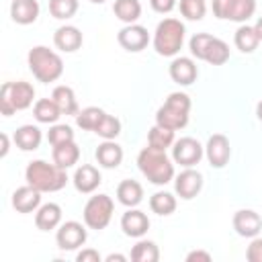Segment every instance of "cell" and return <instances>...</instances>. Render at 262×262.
I'll list each match as a JSON object with an SVG mask.
<instances>
[{
  "label": "cell",
  "mask_w": 262,
  "mask_h": 262,
  "mask_svg": "<svg viewBox=\"0 0 262 262\" xmlns=\"http://www.w3.org/2000/svg\"><path fill=\"white\" fill-rule=\"evenodd\" d=\"M117 199L125 207H137L143 201V186L137 180H123L117 186Z\"/></svg>",
  "instance_id": "obj_23"
},
{
  "label": "cell",
  "mask_w": 262,
  "mask_h": 262,
  "mask_svg": "<svg viewBox=\"0 0 262 262\" xmlns=\"http://www.w3.org/2000/svg\"><path fill=\"white\" fill-rule=\"evenodd\" d=\"M47 141L51 145H59V143H66V141H74V131L70 125H53L49 131H47Z\"/></svg>",
  "instance_id": "obj_39"
},
{
  "label": "cell",
  "mask_w": 262,
  "mask_h": 262,
  "mask_svg": "<svg viewBox=\"0 0 262 262\" xmlns=\"http://www.w3.org/2000/svg\"><path fill=\"white\" fill-rule=\"evenodd\" d=\"M104 117V111L98 108V106H86L82 111H78L76 115V125L84 131H94L100 123V119Z\"/></svg>",
  "instance_id": "obj_34"
},
{
  "label": "cell",
  "mask_w": 262,
  "mask_h": 262,
  "mask_svg": "<svg viewBox=\"0 0 262 262\" xmlns=\"http://www.w3.org/2000/svg\"><path fill=\"white\" fill-rule=\"evenodd\" d=\"M121 229L129 237H143L147 233V229H149V219H147V215L143 211L131 207L121 217Z\"/></svg>",
  "instance_id": "obj_15"
},
{
  "label": "cell",
  "mask_w": 262,
  "mask_h": 262,
  "mask_svg": "<svg viewBox=\"0 0 262 262\" xmlns=\"http://www.w3.org/2000/svg\"><path fill=\"white\" fill-rule=\"evenodd\" d=\"M49 12L57 20L72 18L78 12V0H49Z\"/></svg>",
  "instance_id": "obj_35"
},
{
  "label": "cell",
  "mask_w": 262,
  "mask_h": 262,
  "mask_svg": "<svg viewBox=\"0 0 262 262\" xmlns=\"http://www.w3.org/2000/svg\"><path fill=\"white\" fill-rule=\"evenodd\" d=\"M35 88L31 82H4L0 88V113L4 117L14 115L16 111H25L33 104Z\"/></svg>",
  "instance_id": "obj_6"
},
{
  "label": "cell",
  "mask_w": 262,
  "mask_h": 262,
  "mask_svg": "<svg viewBox=\"0 0 262 262\" xmlns=\"http://www.w3.org/2000/svg\"><path fill=\"white\" fill-rule=\"evenodd\" d=\"M92 4H102V2H106V0H90Z\"/></svg>",
  "instance_id": "obj_48"
},
{
  "label": "cell",
  "mask_w": 262,
  "mask_h": 262,
  "mask_svg": "<svg viewBox=\"0 0 262 262\" xmlns=\"http://www.w3.org/2000/svg\"><path fill=\"white\" fill-rule=\"evenodd\" d=\"M168 72H170V78L180 86H190L199 76L196 63L192 61V57H176V59H172Z\"/></svg>",
  "instance_id": "obj_19"
},
{
  "label": "cell",
  "mask_w": 262,
  "mask_h": 262,
  "mask_svg": "<svg viewBox=\"0 0 262 262\" xmlns=\"http://www.w3.org/2000/svg\"><path fill=\"white\" fill-rule=\"evenodd\" d=\"M39 2L37 0H12L10 16L16 25H31L39 16Z\"/></svg>",
  "instance_id": "obj_22"
},
{
  "label": "cell",
  "mask_w": 262,
  "mask_h": 262,
  "mask_svg": "<svg viewBox=\"0 0 262 262\" xmlns=\"http://www.w3.org/2000/svg\"><path fill=\"white\" fill-rule=\"evenodd\" d=\"M113 12L125 25H133L141 16V2L139 0H115Z\"/></svg>",
  "instance_id": "obj_28"
},
{
  "label": "cell",
  "mask_w": 262,
  "mask_h": 262,
  "mask_svg": "<svg viewBox=\"0 0 262 262\" xmlns=\"http://www.w3.org/2000/svg\"><path fill=\"white\" fill-rule=\"evenodd\" d=\"M174 141H176V139H174V131H172V129L154 125V127L147 131V145H151V147H156V149L166 151V147H172Z\"/></svg>",
  "instance_id": "obj_33"
},
{
  "label": "cell",
  "mask_w": 262,
  "mask_h": 262,
  "mask_svg": "<svg viewBox=\"0 0 262 262\" xmlns=\"http://www.w3.org/2000/svg\"><path fill=\"white\" fill-rule=\"evenodd\" d=\"M12 207L18 213H33V211H37L41 207V190H37L31 184L18 186L12 192Z\"/></svg>",
  "instance_id": "obj_18"
},
{
  "label": "cell",
  "mask_w": 262,
  "mask_h": 262,
  "mask_svg": "<svg viewBox=\"0 0 262 262\" xmlns=\"http://www.w3.org/2000/svg\"><path fill=\"white\" fill-rule=\"evenodd\" d=\"M190 113V98L184 92H172L156 113V125L178 131L186 127Z\"/></svg>",
  "instance_id": "obj_4"
},
{
  "label": "cell",
  "mask_w": 262,
  "mask_h": 262,
  "mask_svg": "<svg viewBox=\"0 0 262 262\" xmlns=\"http://www.w3.org/2000/svg\"><path fill=\"white\" fill-rule=\"evenodd\" d=\"M254 29H256V33H258V39L262 41V16L256 20V25H254Z\"/></svg>",
  "instance_id": "obj_46"
},
{
  "label": "cell",
  "mask_w": 262,
  "mask_h": 262,
  "mask_svg": "<svg viewBox=\"0 0 262 262\" xmlns=\"http://www.w3.org/2000/svg\"><path fill=\"white\" fill-rule=\"evenodd\" d=\"M51 98L59 106L61 115H74V117L78 115V111H80L78 108V100H76V94H74V90L70 86H66V84L55 86L53 92H51Z\"/></svg>",
  "instance_id": "obj_25"
},
{
  "label": "cell",
  "mask_w": 262,
  "mask_h": 262,
  "mask_svg": "<svg viewBox=\"0 0 262 262\" xmlns=\"http://www.w3.org/2000/svg\"><path fill=\"white\" fill-rule=\"evenodd\" d=\"M256 12V0H213V14L221 20L246 23Z\"/></svg>",
  "instance_id": "obj_8"
},
{
  "label": "cell",
  "mask_w": 262,
  "mask_h": 262,
  "mask_svg": "<svg viewBox=\"0 0 262 262\" xmlns=\"http://www.w3.org/2000/svg\"><path fill=\"white\" fill-rule=\"evenodd\" d=\"M137 166H139L141 174L151 184L164 186V184H168L174 178V164L170 162V158L166 156V151L156 149L151 145L143 147L137 154Z\"/></svg>",
  "instance_id": "obj_2"
},
{
  "label": "cell",
  "mask_w": 262,
  "mask_h": 262,
  "mask_svg": "<svg viewBox=\"0 0 262 262\" xmlns=\"http://www.w3.org/2000/svg\"><path fill=\"white\" fill-rule=\"evenodd\" d=\"M96 135H100L102 139H115L119 133H121V121L108 113H104V117L100 119L98 127L94 129Z\"/></svg>",
  "instance_id": "obj_36"
},
{
  "label": "cell",
  "mask_w": 262,
  "mask_h": 262,
  "mask_svg": "<svg viewBox=\"0 0 262 262\" xmlns=\"http://www.w3.org/2000/svg\"><path fill=\"white\" fill-rule=\"evenodd\" d=\"M80 160V147L76 141H66L59 145H53V162L61 168H72Z\"/></svg>",
  "instance_id": "obj_26"
},
{
  "label": "cell",
  "mask_w": 262,
  "mask_h": 262,
  "mask_svg": "<svg viewBox=\"0 0 262 262\" xmlns=\"http://www.w3.org/2000/svg\"><path fill=\"white\" fill-rule=\"evenodd\" d=\"M72 180H74L76 190L82 192V194H90V192H94V190L98 188V184L102 182L98 168L92 166V164H82L80 168H76Z\"/></svg>",
  "instance_id": "obj_16"
},
{
  "label": "cell",
  "mask_w": 262,
  "mask_h": 262,
  "mask_svg": "<svg viewBox=\"0 0 262 262\" xmlns=\"http://www.w3.org/2000/svg\"><path fill=\"white\" fill-rule=\"evenodd\" d=\"M211 39H213V35H209V33H196V35H192L190 41H188V47H190L192 57L205 59V51H207Z\"/></svg>",
  "instance_id": "obj_38"
},
{
  "label": "cell",
  "mask_w": 262,
  "mask_h": 262,
  "mask_svg": "<svg viewBox=\"0 0 262 262\" xmlns=\"http://www.w3.org/2000/svg\"><path fill=\"white\" fill-rule=\"evenodd\" d=\"M186 262H211V254L205 250H192L186 254Z\"/></svg>",
  "instance_id": "obj_43"
},
{
  "label": "cell",
  "mask_w": 262,
  "mask_h": 262,
  "mask_svg": "<svg viewBox=\"0 0 262 262\" xmlns=\"http://www.w3.org/2000/svg\"><path fill=\"white\" fill-rule=\"evenodd\" d=\"M113 211H115V203L108 194H94L84 205V211H82L84 225L90 227V229L100 231L111 223Z\"/></svg>",
  "instance_id": "obj_7"
},
{
  "label": "cell",
  "mask_w": 262,
  "mask_h": 262,
  "mask_svg": "<svg viewBox=\"0 0 262 262\" xmlns=\"http://www.w3.org/2000/svg\"><path fill=\"white\" fill-rule=\"evenodd\" d=\"M43 135H41V129L35 127V125H23L14 131V143L16 147H20L23 151H33L39 147Z\"/></svg>",
  "instance_id": "obj_24"
},
{
  "label": "cell",
  "mask_w": 262,
  "mask_h": 262,
  "mask_svg": "<svg viewBox=\"0 0 262 262\" xmlns=\"http://www.w3.org/2000/svg\"><path fill=\"white\" fill-rule=\"evenodd\" d=\"M27 61H29V70L33 72V76L39 82H43V84L55 82L63 74V61H61V57L55 51H51L49 47H45V45H35L29 51Z\"/></svg>",
  "instance_id": "obj_3"
},
{
  "label": "cell",
  "mask_w": 262,
  "mask_h": 262,
  "mask_svg": "<svg viewBox=\"0 0 262 262\" xmlns=\"http://www.w3.org/2000/svg\"><path fill=\"white\" fill-rule=\"evenodd\" d=\"M25 180L41 192H57L66 186L68 174L66 168L57 166L55 162L49 164L45 160H33L25 170Z\"/></svg>",
  "instance_id": "obj_1"
},
{
  "label": "cell",
  "mask_w": 262,
  "mask_h": 262,
  "mask_svg": "<svg viewBox=\"0 0 262 262\" xmlns=\"http://www.w3.org/2000/svg\"><path fill=\"white\" fill-rule=\"evenodd\" d=\"M33 115L39 123H55L61 117V111L53 98H39L33 106Z\"/></svg>",
  "instance_id": "obj_29"
},
{
  "label": "cell",
  "mask_w": 262,
  "mask_h": 262,
  "mask_svg": "<svg viewBox=\"0 0 262 262\" xmlns=\"http://www.w3.org/2000/svg\"><path fill=\"white\" fill-rule=\"evenodd\" d=\"M117 41H119V45H121L123 49L137 53V51H143V49L147 47V43H149V33H147V29L141 27V25H135V23H133V25H125V27L119 31V35H117Z\"/></svg>",
  "instance_id": "obj_11"
},
{
  "label": "cell",
  "mask_w": 262,
  "mask_h": 262,
  "mask_svg": "<svg viewBox=\"0 0 262 262\" xmlns=\"http://www.w3.org/2000/svg\"><path fill=\"white\" fill-rule=\"evenodd\" d=\"M82 41H84V37H82V33H80V29L74 27V25H63V27H59V29L53 33V43H55V47H57L59 51H63V53H74V51H78V49L82 47Z\"/></svg>",
  "instance_id": "obj_17"
},
{
  "label": "cell",
  "mask_w": 262,
  "mask_h": 262,
  "mask_svg": "<svg viewBox=\"0 0 262 262\" xmlns=\"http://www.w3.org/2000/svg\"><path fill=\"white\" fill-rule=\"evenodd\" d=\"M35 225L41 231H49L61 225V207L57 203H45L35 213Z\"/></svg>",
  "instance_id": "obj_21"
},
{
  "label": "cell",
  "mask_w": 262,
  "mask_h": 262,
  "mask_svg": "<svg viewBox=\"0 0 262 262\" xmlns=\"http://www.w3.org/2000/svg\"><path fill=\"white\" fill-rule=\"evenodd\" d=\"M233 43H235V47H237L242 53H254L256 47L260 45V39H258L256 29L244 23V25L237 27V31H235V35H233Z\"/></svg>",
  "instance_id": "obj_27"
},
{
  "label": "cell",
  "mask_w": 262,
  "mask_h": 262,
  "mask_svg": "<svg viewBox=\"0 0 262 262\" xmlns=\"http://www.w3.org/2000/svg\"><path fill=\"white\" fill-rule=\"evenodd\" d=\"M229 59V45L219 39V37H213L207 51H205V59L203 61H209L211 66H223L225 61Z\"/></svg>",
  "instance_id": "obj_31"
},
{
  "label": "cell",
  "mask_w": 262,
  "mask_h": 262,
  "mask_svg": "<svg viewBox=\"0 0 262 262\" xmlns=\"http://www.w3.org/2000/svg\"><path fill=\"white\" fill-rule=\"evenodd\" d=\"M205 156V147L194 137H180L172 145V160L184 168H192Z\"/></svg>",
  "instance_id": "obj_9"
},
{
  "label": "cell",
  "mask_w": 262,
  "mask_h": 262,
  "mask_svg": "<svg viewBox=\"0 0 262 262\" xmlns=\"http://www.w3.org/2000/svg\"><path fill=\"white\" fill-rule=\"evenodd\" d=\"M205 156H207V160H209V164L213 168H223L231 158L229 139L225 135H221V133L211 135L207 145H205Z\"/></svg>",
  "instance_id": "obj_13"
},
{
  "label": "cell",
  "mask_w": 262,
  "mask_h": 262,
  "mask_svg": "<svg viewBox=\"0 0 262 262\" xmlns=\"http://www.w3.org/2000/svg\"><path fill=\"white\" fill-rule=\"evenodd\" d=\"M184 25L178 18H164L158 23L156 33H154V49L158 55L164 57H174L184 43Z\"/></svg>",
  "instance_id": "obj_5"
},
{
  "label": "cell",
  "mask_w": 262,
  "mask_h": 262,
  "mask_svg": "<svg viewBox=\"0 0 262 262\" xmlns=\"http://www.w3.org/2000/svg\"><path fill=\"white\" fill-rule=\"evenodd\" d=\"M256 117H258V121L262 123V100L256 104Z\"/></svg>",
  "instance_id": "obj_47"
},
{
  "label": "cell",
  "mask_w": 262,
  "mask_h": 262,
  "mask_svg": "<svg viewBox=\"0 0 262 262\" xmlns=\"http://www.w3.org/2000/svg\"><path fill=\"white\" fill-rule=\"evenodd\" d=\"M180 12L188 20H201L207 12L205 0H180Z\"/></svg>",
  "instance_id": "obj_37"
},
{
  "label": "cell",
  "mask_w": 262,
  "mask_h": 262,
  "mask_svg": "<svg viewBox=\"0 0 262 262\" xmlns=\"http://www.w3.org/2000/svg\"><path fill=\"white\" fill-rule=\"evenodd\" d=\"M0 139H2V149H0V156L4 158V156L8 154V135H6V133H2V135H0Z\"/></svg>",
  "instance_id": "obj_44"
},
{
  "label": "cell",
  "mask_w": 262,
  "mask_h": 262,
  "mask_svg": "<svg viewBox=\"0 0 262 262\" xmlns=\"http://www.w3.org/2000/svg\"><path fill=\"white\" fill-rule=\"evenodd\" d=\"M233 229L242 237H256L262 229V217L252 209H239L233 215Z\"/></svg>",
  "instance_id": "obj_14"
},
{
  "label": "cell",
  "mask_w": 262,
  "mask_h": 262,
  "mask_svg": "<svg viewBox=\"0 0 262 262\" xmlns=\"http://www.w3.org/2000/svg\"><path fill=\"white\" fill-rule=\"evenodd\" d=\"M149 4H151V8H154L156 12H160V14H168L170 10H174L176 0H149Z\"/></svg>",
  "instance_id": "obj_42"
},
{
  "label": "cell",
  "mask_w": 262,
  "mask_h": 262,
  "mask_svg": "<svg viewBox=\"0 0 262 262\" xmlns=\"http://www.w3.org/2000/svg\"><path fill=\"white\" fill-rule=\"evenodd\" d=\"M131 260L133 262H158L160 260V250H158L156 242L139 239L131 250Z\"/></svg>",
  "instance_id": "obj_32"
},
{
  "label": "cell",
  "mask_w": 262,
  "mask_h": 262,
  "mask_svg": "<svg viewBox=\"0 0 262 262\" xmlns=\"http://www.w3.org/2000/svg\"><path fill=\"white\" fill-rule=\"evenodd\" d=\"M88 239V231L80 221H66L59 225L57 233H55V242L57 248L63 252H72L78 250L80 246H84Z\"/></svg>",
  "instance_id": "obj_10"
},
{
  "label": "cell",
  "mask_w": 262,
  "mask_h": 262,
  "mask_svg": "<svg viewBox=\"0 0 262 262\" xmlns=\"http://www.w3.org/2000/svg\"><path fill=\"white\" fill-rule=\"evenodd\" d=\"M96 162L102 166V168H117L121 162H123V147L115 141V139H104L96 151Z\"/></svg>",
  "instance_id": "obj_20"
},
{
  "label": "cell",
  "mask_w": 262,
  "mask_h": 262,
  "mask_svg": "<svg viewBox=\"0 0 262 262\" xmlns=\"http://www.w3.org/2000/svg\"><path fill=\"white\" fill-rule=\"evenodd\" d=\"M76 260H78V262H100V260H102V256L98 254V250L86 248V250H82V252H78V254H76Z\"/></svg>",
  "instance_id": "obj_41"
},
{
  "label": "cell",
  "mask_w": 262,
  "mask_h": 262,
  "mask_svg": "<svg viewBox=\"0 0 262 262\" xmlns=\"http://www.w3.org/2000/svg\"><path fill=\"white\" fill-rule=\"evenodd\" d=\"M149 209L156 215H172L176 211V196L166 190H158L149 196Z\"/></svg>",
  "instance_id": "obj_30"
},
{
  "label": "cell",
  "mask_w": 262,
  "mask_h": 262,
  "mask_svg": "<svg viewBox=\"0 0 262 262\" xmlns=\"http://www.w3.org/2000/svg\"><path fill=\"white\" fill-rule=\"evenodd\" d=\"M246 258L250 262H262V237H252L248 250H246Z\"/></svg>",
  "instance_id": "obj_40"
},
{
  "label": "cell",
  "mask_w": 262,
  "mask_h": 262,
  "mask_svg": "<svg viewBox=\"0 0 262 262\" xmlns=\"http://www.w3.org/2000/svg\"><path fill=\"white\" fill-rule=\"evenodd\" d=\"M104 260H106V262H125L127 258H125L123 254H108Z\"/></svg>",
  "instance_id": "obj_45"
},
{
  "label": "cell",
  "mask_w": 262,
  "mask_h": 262,
  "mask_svg": "<svg viewBox=\"0 0 262 262\" xmlns=\"http://www.w3.org/2000/svg\"><path fill=\"white\" fill-rule=\"evenodd\" d=\"M201 188H203V174L199 170H192V168L182 170L174 180V190L184 201L194 199L201 192Z\"/></svg>",
  "instance_id": "obj_12"
}]
</instances>
